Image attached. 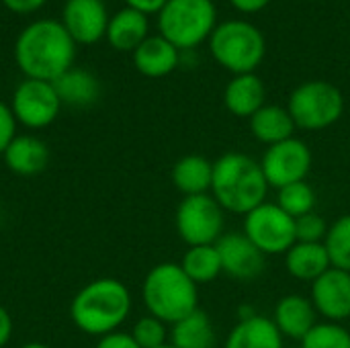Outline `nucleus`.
<instances>
[{
    "label": "nucleus",
    "instance_id": "1",
    "mask_svg": "<svg viewBox=\"0 0 350 348\" xmlns=\"http://www.w3.org/2000/svg\"><path fill=\"white\" fill-rule=\"evenodd\" d=\"M76 41L64 23L43 18L29 25L16 39L14 57L18 68L33 80L53 82L72 68Z\"/></svg>",
    "mask_w": 350,
    "mask_h": 348
},
{
    "label": "nucleus",
    "instance_id": "2",
    "mask_svg": "<svg viewBox=\"0 0 350 348\" xmlns=\"http://www.w3.org/2000/svg\"><path fill=\"white\" fill-rule=\"evenodd\" d=\"M269 189L260 162L248 154L228 152L213 162L211 197L226 213H250L267 201Z\"/></svg>",
    "mask_w": 350,
    "mask_h": 348
},
{
    "label": "nucleus",
    "instance_id": "3",
    "mask_svg": "<svg viewBox=\"0 0 350 348\" xmlns=\"http://www.w3.org/2000/svg\"><path fill=\"white\" fill-rule=\"evenodd\" d=\"M131 312V293L119 279L103 277L84 285L72 299L70 318L74 326L90 336L117 332Z\"/></svg>",
    "mask_w": 350,
    "mask_h": 348
},
{
    "label": "nucleus",
    "instance_id": "4",
    "mask_svg": "<svg viewBox=\"0 0 350 348\" xmlns=\"http://www.w3.org/2000/svg\"><path fill=\"white\" fill-rule=\"evenodd\" d=\"M142 297L148 314L170 326L199 310V285L178 263L156 265L144 279Z\"/></svg>",
    "mask_w": 350,
    "mask_h": 348
},
{
    "label": "nucleus",
    "instance_id": "5",
    "mask_svg": "<svg viewBox=\"0 0 350 348\" xmlns=\"http://www.w3.org/2000/svg\"><path fill=\"white\" fill-rule=\"evenodd\" d=\"M209 49L213 59L232 72L238 74H250L254 72L267 53V41L258 27H254L248 21H224L219 23L211 37H209Z\"/></svg>",
    "mask_w": 350,
    "mask_h": 348
},
{
    "label": "nucleus",
    "instance_id": "6",
    "mask_svg": "<svg viewBox=\"0 0 350 348\" xmlns=\"http://www.w3.org/2000/svg\"><path fill=\"white\" fill-rule=\"evenodd\" d=\"M158 14L160 35L178 51L201 45L217 27L213 0H168Z\"/></svg>",
    "mask_w": 350,
    "mask_h": 348
},
{
    "label": "nucleus",
    "instance_id": "7",
    "mask_svg": "<svg viewBox=\"0 0 350 348\" xmlns=\"http://www.w3.org/2000/svg\"><path fill=\"white\" fill-rule=\"evenodd\" d=\"M287 111L297 129L322 131L340 121L345 113V96L332 82L310 80L291 92Z\"/></svg>",
    "mask_w": 350,
    "mask_h": 348
},
{
    "label": "nucleus",
    "instance_id": "8",
    "mask_svg": "<svg viewBox=\"0 0 350 348\" xmlns=\"http://www.w3.org/2000/svg\"><path fill=\"white\" fill-rule=\"evenodd\" d=\"M242 232L265 256L287 254V250L297 242L295 219L271 201L260 203L244 215Z\"/></svg>",
    "mask_w": 350,
    "mask_h": 348
},
{
    "label": "nucleus",
    "instance_id": "9",
    "mask_svg": "<svg viewBox=\"0 0 350 348\" xmlns=\"http://www.w3.org/2000/svg\"><path fill=\"white\" fill-rule=\"evenodd\" d=\"M174 224L187 246H207L215 244L224 236L226 211L211 197V193L185 197L176 209Z\"/></svg>",
    "mask_w": 350,
    "mask_h": 348
},
{
    "label": "nucleus",
    "instance_id": "10",
    "mask_svg": "<svg viewBox=\"0 0 350 348\" xmlns=\"http://www.w3.org/2000/svg\"><path fill=\"white\" fill-rule=\"evenodd\" d=\"M312 162L314 156L310 146L299 137H289L281 144L269 146L260 166L269 187L279 191L287 185L306 180L312 170Z\"/></svg>",
    "mask_w": 350,
    "mask_h": 348
},
{
    "label": "nucleus",
    "instance_id": "11",
    "mask_svg": "<svg viewBox=\"0 0 350 348\" xmlns=\"http://www.w3.org/2000/svg\"><path fill=\"white\" fill-rule=\"evenodd\" d=\"M12 115L29 129H41L55 121L62 101L51 82L27 78L12 94Z\"/></svg>",
    "mask_w": 350,
    "mask_h": 348
},
{
    "label": "nucleus",
    "instance_id": "12",
    "mask_svg": "<svg viewBox=\"0 0 350 348\" xmlns=\"http://www.w3.org/2000/svg\"><path fill=\"white\" fill-rule=\"evenodd\" d=\"M215 248L221 258V269L228 277L250 283L265 273L267 256L244 236V232L224 234L215 242Z\"/></svg>",
    "mask_w": 350,
    "mask_h": 348
},
{
    "label": "nucleus",
    "instance_id": "13",
    "mask_svg": "<svg viewBox=\"0 0 350 348\" xmlns=\"http://www.w3.org/2000/svg\"><path fill=\"white\" fill-rule=\"evenodd\" d=\"M310 299L326 322L342 324L350 318V273L330 267L312 283Z\"/></svg>",
    "mask_w": 350,
    "mask_h": 348
},
{
    "label": "nucleus",
    "instance_id": "14",
    "mask_svg": "<svg viewBox=\"0 0 350 348\" xmlns=\"http://www.w3.org/2000/svg\"><path fill=\"white\" fill-rule=\"evenodd\" d=\"M64 27L76 43L98 41L109 27L107 10L100 0H68L64 6Z\"/></svg>",
    "mask_w": 350,
    "mask_h": 348
},
{
    "label": "nucleus",
    "instance_id": "15",
    "mask_svg": "<svg viewBox=\"0 0 350 348\" xmlns=\"http://www.w3.org/2000/svg\"><path fill=\"white\" fill-rule=\"evenodd\" d=\"M271 320L275 322L283 338L301 343L308 336V332L318 324V312L310 297L291 293L277 302Z\"/></svg>",
    "mask_w": 350,
    "mask_h": 348
},
{
    "label": "nucleus",
    "instance_id": "16",
    "mask_svg": "<svg viewBox=\"0 0 350 348\" xmlns=\"http://www.w3.org/2000/svg\"><path fill=\"white\" fill-rule=\"evenodd\" d=\"M275 322L260 314H246L226 336L224 348H285Z\"/></svg>",
    "mask_w": 350,
    "mask_h": 348
},
{
    "label": "nucleus",
    "instance_id": "17",
    "mask_svg": "<svg viewBox=\"0 0 350 348\" xmlns=\"http://www.w3.org/2000/svg\"><path fill=\"white\" fill-rule=\"evenodd\" d=\"M224 103L232 115L250 119L267 105V86L254 72L238 74L228 82L224 90Z\"/></svg>",
    "mask_w": 350,
    "mask_h": 348
},
{
    "label": "nucleus",
    "instance_id": "18",
    "mask_svg": "<svg viewBox=\"0 0 350 348\" xmlns=\"http://www.w3.org/2000/svg\"><path fill=\"white\" fill-rule=\"evenodd\" d=\"M2 156L8 170L21 176L39 174L49 162L47 146L35 135H16L2 152Z\"/></svg>",
    "mask_w": 350,
    "mask_h": 348
},
{
    "label": "nucleus",
    "instance_id": "19",
    "mask_svg": "<svg viewBox=\"0 0 350 348\" xmlns=\"http://www.w3.org/2000/svg\"><path fill=\"white\" fill-rule=\"evenodd\" d=\"M330 267H332V260L324 242L320 244L295 242L285 254V269L297 281L314 283Z\"/></svg>",
    "mask_w": 350,
    "mask_h": 348
},
{
    "label": "nucleus",
    "instance_id": "20",
    "mask_svg": "<svg viewBox=\"0 0 350 348\" xmlns=\"http://www.w3.org/2000/svg\"><path fill=\"white\" fill-rule=\"evenodd\" d=\"M133 64L139 74H144L148 78H162L176 70L178 49L162 35L148 37L133 51Z\"/></svg>",
    "mask_w": 350,
    "mask_h": 348
},
{
    "label": "nucleus",
    "instance_id": "21",
    "mask_svg": "<svg viewBox=\"0 0 350 348\" xmlns=\"http://www.w3.org/2000/svg\"><path fill=\"white\" fill-rule=\"evenodd\" d=\"M172 185L185 197L211 193L213 183V162L199 154H189L176 160L170 172Z\"/></svg>",
    "mask_w": 350,
    "mask_h": 348
},
{
    "label": "nucleus",
    "instance_id": "22",
    "mask_svg": "<svg viewBox=\"0 0 350 348\" xmlns=\"http://www.w3.org/2000/svg\"><path fill=\"white\" fill-rule=\"evenodd\" d=\"M295 123L293 117L289 115L287 107L281 105H271L267 103L262 109H258L252 117H250V131L252 135L269 146L281 144L289 137H295Z\"/></svg>",
    "mask_w": 350,
    "mask_h": 348
},
{
    "label": "nucleus",
    "instance_id": "23",
    "mask_svg": "<svg viewBox=\"0 0 350 348\" xmlns=\"http://www.w3.org/2000/svg\"><path fill=\"white\" fill-rule=\"evenodd\" d=\"M107 37L115 49L135 51L148 39V16L127 6L109 21Z\"/></svg>",
    "mask_w": 350,
    "mask_h": 348
},
{
    "label": "nucleus",
    "instance_id": "24",
    "mask_svg": "<svg viewBox=\"0 0 350 348\" xmlns=\"http://www.w3.org/2000/svg\"><path fill=\"white\" fill-rule=\"evenodd\" d=\"M215 326L201 308L170 328V345L176 348H215Z\"/></svg>",
    "mask_w": 350,
    "mask_h": 348
},
{
    "label": "nucleus",
    "instance_id": "25",
    "mask_svg": "<svg viewBox=\"0 0 350 348\" xmlns=\"http://www.w3.org/2000/svg\"><path fill=\"white\" fill-rule=\"evenodd\" d=\"M62 105L72 107H86L96 101L98 96V82L86 70H68L57 80L51 82Z\"/></svg>",
    "mask_w": 350,
    "mask_h": 348
},
{
    "label": "nucleus",
    "instance_id": "26",
    "mask_svg": "<svg viewBox=\"0 0 350 348\" xmlns=\"http://www.w3.org/2000/svg\"><path fill=\"white\" fill-rule=\"evenodd\" d=\"M178 265L183 267V271L189 275V279L195 285H207L224 273L221 258H219L215 244L189 246V250L183 254V260Z\"/></svg>",
    "mask_w": 350,
    "mask_h": 348
},
{
    "label": "nucleus",
    "instance_id": "27",
    "mask_svg": "<svg viewBox=\"0 0 350 348\" xmlns=\"http://www.w3.org/2000/svg\"><path fill=\"white\" fill-rule=\"evenodd\" d=\"M316 199L318 197H316V191L312 189V185L301 180V183H293V185L279 189L275 203L285 213H289L293 219H297V217L308 215L316 209Z\"/></svg>",
    "mask_w": 350,
    "mask_h": 348
},
{
    "label": "nucleus",
    "instance_id": "28",
    "mask_svg": "<svg viewBox=\"0 0 350 348\" xmlns=\"http://www.w3.org/2000/svg\"><path fill=\"white\" fill-rule=\"evenodd\" d=\"M324 244L330 254L332 267L350 273V213L338 217L330 226Z\"/></svg>",
    "mask_w": 350,
    "mask_h": 348
},
{
    "label": "nucleus",
    "instance_id": "29",
    "mask_svg": "<svg viewBox=\"0 0 350 348\" xmlns=\"http://www.w3.org/2000/svg\"><path fill=\"white\" fill-rule=\"evenodd\" d=\"M301 348H350V332L336 322H318L301 340Z\"/></svg>",
    "mask_w": 350,
    "mask_h": 348
},
{
    "label": "nucleus",
    "instance_id": "30",
    "mask_svg": "<svg viewBox=\"0 0 350 348\" xmlns=\"http://www.w3.org/2000/svg\"><path fill=\"white\" fill-rule=\"evenodd\" d=\"M166 326L168 324H164L162 320H158V318L148 314V316L139 318L133 324L129 334L133 336V340L137 343L139 348H160L164 347V345H168L170 332H168Z\"/></svg>",
    "mask_w": 350,
    "mask_h": 348
},
{
    "label": "nucleus",
    "instance_id": "31",
    "mask_svg": "<svg viewBox=\"0 0 350 348\" xmlns=\"http://www.w3.org/2000/svg\"><path fill=\"white\" fill-rule=\"evenodd\" d=\"M328 230H330V226L316 211H312V213L301 215V217L295 219V236H297V242L320 244V242L326 240Z\"/></svg>",
    "mask_w": 350,
    "mask_h": 348
},
{
    "label": "nucleus",
    "instance_id": "32",
    "mask_svg": "<svg viewBox=\"0 0 350 348\" xmlns=\"http://www.w3.org/2000/svg\"><path fill=\"white\" fill-rule=\"evenodd\" d=\"M14 127H16V119L12 115V109L6 107L0 101V154L8 148V144L16 137L14 135Z\"/></svg>",
    "mask_w": 350,
    "mask_h": 348
},
{
    "label": "nucleus",
    "instance_id": "33",
    "mask_svg": "<svg viewBox=\"0 0 350 348\" xmlns=\"http://www.w3.org/2000/svg\"><path fill=\"white\" fill-rule=\"evenodd\" d=\"M96 348H139L137 343L133 340V336L129 332H111L107 336H100V340L96 343Z\"/></svg>",
    "mask_w": 350,
    "mask_h": 348
},
{
    "label": "nucleus",
    "instance_id": "34",
    "mask_svg": "<svg viewBox=\"0 0 350 348\" xmlns=\"http://www.w3.org/2000/svg\"><path fill=\"white\" fill-rule=\"evenodd\" d=\"M125 2L129 4V8L139 10V12H144L148 16L152 12H160L168 0H125Z\"/></svg>",
    "mask_w": 350,
    "mask_h": 348
},
{
    "label": "nucleus",
    "instance_id": "35",
    "mask_svg": "<svg viewBox=\"0 0 350 348\" xmlns=\"http://www.w3.org/2000/svg\"><path fill=\"white\" fill-rule=\"evenodd\" d=\"M2 2L6 4V8H10L18 14H27V12H33L39 6H43L45 0H2Z\"/></svg>",
    "mask_w": 350,
    "mask_h": 348
},
{
    "label": "nucleus",
    "instance_id": "36",
    "mask_svg": "<svg viewBox=\"0 0 350 348\" xmlns=\"http://www.w3.org/2000/svg\"><path fill=\"white\" fill-rule=\"evenodd\" d=\"M230 2L236 10L252 14V12H260L262 8H267L271 0H230Z\"/></svg>",
    "mask_w": 350,
    "mask_h": 348
},
{
    "label": "nucleus",
    "instance_id": "37",
    "mask_svg": "<svg viewBox=\"0 0 350 348\" xmlns=\"http://www.w3.org/2000/svg\"><path fill=\"white\" fill-rule=\"evenodd\" d=\"M12 334V318L6 312V308L0 306V348L6 347V343L10 340Z\"/></svg>",
    "mask_w": 350,
    "mask_h": 348
},
{
    "label": "nucleus",
    "instance_id": "38",
    "mask_svg": "<svg viewBox=\"0 0 350 348\" xmlns=\"http://www.w3.org/2000/svg\"><path fill=\"white\" fill-rule=\"evenodd\" d=\"M23 348H49L47 345H43V343H29V345H25Z\"/></svg>",
    "mask_w": 350,
    "mask_h": 348
},
{
    "label": "nucleus",
    "instance_id": "39",
    "mask_svg": "<svg viewBox=\"0 0 350 348\" xmlns=\"http://www.w3.org/2000/svg\"><path fill=\"white\" fill-rule=\"evenodd\" d=\"M160 348H176V347H174V345H170V343H168V345H164V347H160Z\"/></svg>",
    "mask_w": 350,
    "mask_h": 348
}]
</instances>
